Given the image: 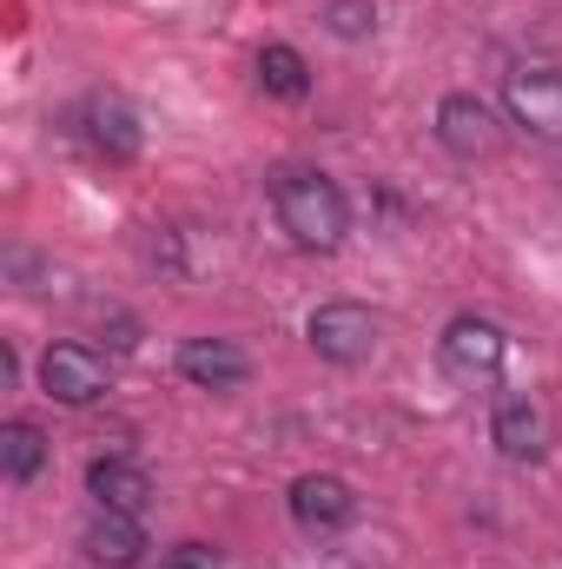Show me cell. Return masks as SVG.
<instances>
[{
    "label": "cell",
    "instance_id": "13",
    "mask_svg": "<svg viewBox=\"0 0 562 569\" xmlns=\"http://www.w3.org/2000/svg\"><path fill=\"white\" fill-rule=\"evenodd\" d=\"M40 463H47V430L33 418H7L0 425V477L7 483H33Z\"/></svg>",
    "mask_w": 562,
    "mask_h": 569
},
{
    "label": "cell",
    "instance_id": "4",
    "mask_svg": "<svg viewBox=\"0 0 562 569\" xmlns=\"http://www.w3.org/2000/svg\"><path fill=\"white\" fill-rule=\"evenodd\" d=\"M40 391H47L53 405H67V411H87V405H100V398L113 391V371H107V358H100L93 345L60 338V345L40 351Z\"/></svg>",
    "mask_w": 562,
    "mask_h": 569
},
{
    "label": "cell",
    "instance_id": "15",
    "mask_svg": "<svg viewBox=\"0 0 562 569\" xmlns=\"http://www.w3.org/2000/svg\"><path fill=\"white\" fill-rule=\"evenodd\" d=\"M318 20H324V33H331V40L358 47V40H371V33H378V0H324V7H318Z\"/></svg>",
    "mask_w": 562,
    "mask_h": 569
},
{
    "label": "cell",
    "instance_id": "12",
    "mask_svg": "<svg viewBox=\"0 0 562 569\" xmlns=\"http://www.w3.org/2000/svg\"><path fill=\"white\" fill-rule=\"evenodd\" d=\"M87 490H93L100 510H133V517H145V503H152V470H145L140 457H93V463H87Z\"/></svg>",
    "mask_w": 562,
    "mask_h": 569
},
{
    "label": "cell",
    "instance_id": "3",
    "mask_svg": "<svg viewBox=\"0 0 562 569\" xmlns=\"http://www.w3.org/2000/svg\"><path fill=\"white\" fill-rule=\"evenodd\" d=\"M304 338H311V351H318L324 365L358 371V365L378 358V311L358 305V298H324V305L304 318Z\"/></svg>",
    "mask_w": 562,
    "mask_h": 569
},
{
    "label": "cell",
    "instance_id": "17",
    "mask_svg": "<svg viewBox=\"0 0 562 569\" xmlns=\"http://www.w3.org/2000/svg\"><path fill=\"white\" fill-rule=\"evenodd\" d=\"M318 569H358V563H351V557H324Z\"/></svg>",
    "mask_w": 562,
    "mask_h": 569
},
{
    "label": "cell",
    "instance_id": "9",
    "mask_svg": "<svg viewBox=\"0 0 562 569\" xmlns=\"http://www.w3.org/2000/svg\"><path fill=\"white\" fill-rule=\"evenodd\" d=\"M179 378L192 385V391H239L245 378H252V358H245V345H232V338H179Z\"/></svg>",
    "mask_w": 562,
    "mask_h": 569
},
{
    "label": "cell",
    "instance_id": "16",
    "mask_svg": "<svg viewBox=\"0 0 562 569\" xmlns=\"http://www.w3.org/2000/svg\"><path fill=\"white\" fill-rule=\"evenodd\" d=\"M159 569H225V557H219L212 543H172Z\"/></svg>",
    "mask_w": 562,
    "mask_h": 569
},
{
    "label": "cell",
    "instance_id": "14",
    "mask_svg": "<svg viewBox=\"0 0 562 569\" xmlns=\"http://www.w3.org/2000/svg\"><path fill=\"white\" fill-rule=\"evenodd\" d=\"M259 87L272 100H304L311 93V60L298 47H284V40H265L259 47Z\"/></svg>",
    "mask_w": 562,
    "mask_h": 569
},
{
    "label": "cell",
    "instance_id": "10",
    "mask_svg": "<svg viewBox=\"0 0 562 569\" xmlns=\"http://www.w3.org/2000/svg\"><path fill=\"white\" fill-rule=\"evenodd\" d=\"M490 443H496L510 463L543 457V443H550V418H543V405H536L530 391H503V398L490 405Z\"/></svg>",
    "mask_w": 562,
    "mask_h": 569
},
{
    "label": "cell",
    "instance_id": "1",
    "mask_svg": "<svg viewBox=\"0 0 562 569\" xmlns=\"http://www.w3.org/2000/svg\"><path fill=\"white\" fill-rule=\"evenodd\" d=\"M265 199H272V219L298 252H338L351 239V199L331 172L318 166H279L265 179Z\"/></svg>",
    "mask_w": 562,
    "mask_h": 569
},
{
    "label": "cell",
    "instance_id": "5",
    "mask_svg": "<svg viewBox=\"0 0 562 569\" xmlns=\"http://www.w3.org/2000/svg\"><path fill=\"white\" fill-rule=\"evenodd\" d=\"M503 113L530 140L562 146V67H516V73H503Z\"/></svg>",
    "mask_w": 562,
    "mask_h": 569
},
{
    "label": "cell",
    "instance_id": "11",
    "mask_svg": "<svg viewBox=\"0 0 562 569\" xmlns=\"http://www.w3.org/2000/svg\"><path fill=\"white\" fill-rule=\"evenodd\" d=\"M80 550L100 569H140L152 543H145V523L133 510H93L87 530H80Z\"/></svg>",
    "mask_w": 562,
    "mask_h": 569
},
{
    "label": "cell",
    "instance_id": "7",
    "mask_svg": "<svg viewBox=\"0 0 562 569\" xmlns=\"http://www.w3.org/2000/svg\"><path fill=\"white\" fill-rule=\"evenodd\" d=\"M436 146H443L450 159H490V152H503V120H496V107L476 100V93H443V100H436Z\"/></svg>",
    "mask_w": 562,
    "mask_h": 569
},
{
    "label": "cell",
    "instance_id": "2",
    "mask_svg": "<svg viewBox=\"0 0 562 569\" xmlns=\"http://www.w3.org/2000/svg\"><path fill=\"white\" fill-rule=\"evenodd\" d=\"M436 358H443V371L456 385H496L503 365H510V331L496 318H483V311H456L443 325V338H436Z\"/></svg>",
    "mask_w": 562,
    "mask_h": 569
},
{
    "label": "cell",
    "instance_id": "6",
    "mask_svg": "<svg viewBox=\"0 0 562 569\" xmlns=\"http://www.w3.org/2000/svg\"><path fill=\"white\" fill-rule=\"evenodd\" d=\"M284 503H291V523H298L304 537H338V530L358 523V490H351V477H338V470H304Z\"/></svg>",
    "mask_w": 562,
    "mask_h": 569
},
{
    "label": "cell",
    "instance_id": "8",
    "mask_svg": "<svg viewBox=\"0 0 562 569\" xmlns=\"http://www.w3.org/2000/svg\"><path fill=\"white\" fill-rule=\"evenodd\" d=\"M80 140L93 146L107 166H133L145 133H140V113H133L120 93H93V100L80 107Z\"/></svg>",
    "mask_w": 562,
    "mask_h": 569
}]
</instances>
